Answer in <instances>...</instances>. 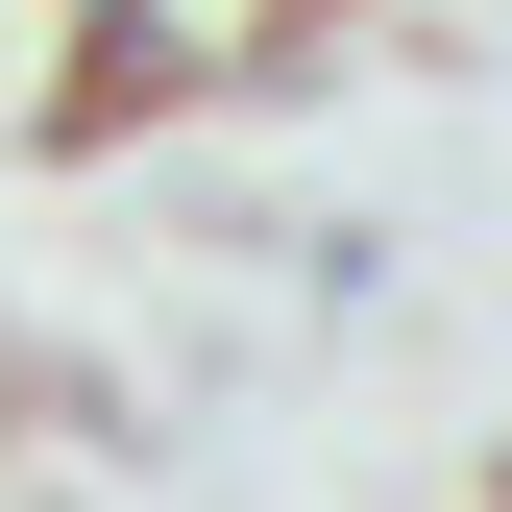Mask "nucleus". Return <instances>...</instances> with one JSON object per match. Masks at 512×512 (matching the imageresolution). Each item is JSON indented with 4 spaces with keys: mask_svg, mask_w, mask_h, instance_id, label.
<instances>
[{
    "mask_svg": "<svg viewBox=\"0 0 512 512\" xmlns=\"http://www.w3.org/2000/svg\"><path fill=\"white\" fill-rule=\"evenodd\" d=\"M293 49H317V0H98V122L244 98V74H293Z\"/></svg>",
    "mask_w": 512,
    "mask_h": 512,
    "instance_id": "obj_1",
    "label": "nucleus"
}]
</instances>
